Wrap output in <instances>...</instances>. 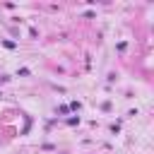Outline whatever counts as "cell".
I'll use <instances>...</instances> for the list:
<instances>
[{"mask_svg":"<svg viewBox=\"0 0 154 154\" xmlns=\"http://www.w3.org/2000/svg\"><path fill=\"white\" fill-rule=\"evenodd\" d=\"M68 125H79V118H77V116H72V118H68Z\"/></svg>","mask_w":154,"mask_h":154,"instance_id":"cell-1","label":"cell"},{"mask_svg":"<svg viewBox=\"0 0 154 154\" xmlns=\"http://www.w3.org/2000/svg\"><path fill=\"white\" fill-rule=\"evenodd\" d=\"M68 109H72V111H79V101H72V104L68 106Z\"/></svg>","mask_w":154,"mask_h":154,"instance_id":"cell-2","label":"cell"},{"mask_svg":"<svg viewBox=\"0 0 154 154\" xmlns=\"http://www.w3.org/2000/svg\"><path fill=\"white\" fill-rule=\"evenodd\" d=\"M0 96H3V94H0Z\"/></svg>","mask_w":154,"mask_h":154,"instance_id":"cell-3","label":"cell"}]
</instances>
